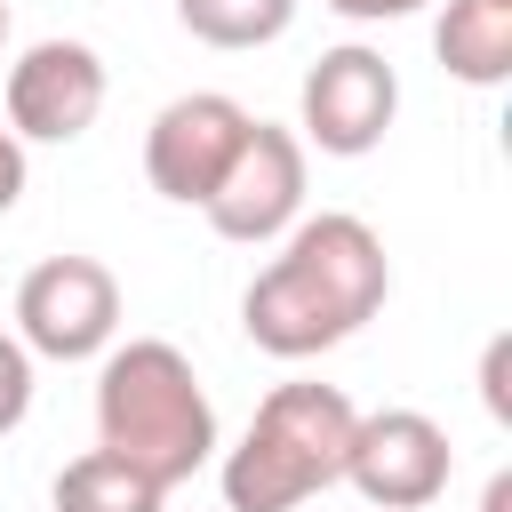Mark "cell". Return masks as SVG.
Segmentation results:
<instances>
[{
	"label": "cell",
	"instance_id": "1",
	"mask_svg": "<svg viewBox=\"0 0 512 512\" xmlns=\"http://www.w3.org/2000/svg\"><path fill=\"white\" fill-rule=\"evenodd\" d=\"M392 296V264H384V240L344 216V208H320V216H296L280 256L248 280L240 296V328L256 352L272 360H312L344 336H360Z\"/></svg>",
	"mask_w": 512,
	"mask_h": 512
},
{
	"label": "cell",
	"instance_id": "2",
	"mask_svg": "<svg viewBox=\"0 0 512 512\" xmlns=\"http://www.w3.org/2000/svg\"><path fill=\"white\" fill-rule=\"evenodd\" d=\"M96 448H112L152 488H184L216 456V408L200 368L168 336H128L96 368Z\"/></svg>",
	"mask_w": 512,
	"mask_h": 512
},
{
	"label": "cell",
	"instance_id": "3",
	"mask_svg": "<svg viewBox=\"0 0 512 512\" xmlns=\"http://www.w3.org/2000/svg\"><path fill=\"white\" fill-rule=\"evenodd\" d=\"M360 408L336 384H272L240 432V448H224L216 480H224V512H304L320 488L344 480V448H352Z\"/></svg>",
	"mask_w": 512,
	"mask_h": 512
},
{
	"label": "cell",
	"instance_id": "4",
	"mask_svg": "<svg viewBox=\"0 0 512 512\" xmlns=\"http://www.w3.org/2000/svg\"><path fill=\"white\" fill-rule=\"evenodd\" d=\"M120 336V280L96 256H40L16 280V344L32 360H104Z\"/></svg>",
	"mask_w": 512,
	"mask_h": 512
},
{
	"label": "cell",
	"instance_id": "5",
	"mask_svg": "<svg viewBox=\"0 0 512 512\" xmlns=\"http://www.w3.org/2000/svg\"><path fill=\"white\" fill-rule=\"evenodd\" d=\"M392 112H400V72L368 40H344V48H320V64L296 88V128H304L296 144H312L328 160H360L384 144Z\"/></svg>",
	"mask_w": 512,
	"mask_h": 512
},
{
	"label": "cell",
	"instance_id": "6",
	"mask_svg": "<svg viewBox=\"0 0 512 512\" xmlns=\"http://www.w3.org/2000/svg\"><path fill=\"white\" fill-rule=\"evenodd\" d=\"M256 112L224 88H192V96H168L144 128V184L176 208H208V192L224 184L232 152L248 144Z\"/></svg>",
	"mask_w": 512,
	"mask_h": 512
},
{
	"label": "cell",
	"instance_id": "7",
	"mask_svg": "<svg viewBox=\"0 0 512 512\" xmlns=\"http://www.w3.org/2000/svg\"><path fill=\"white\" fill-rule=\"evenodd\" d=\"M448 472H456V448L424 408H376L352 424L344 480L360 488L368 512H424L448 496Z\"/></svg>",
	"mask_w": 512,
	"mask_h": 512
},
{
	"label": "cell",
	"instance_id": "8",
	"mask_svg": "<svg viewBox=\"0 0 512 512\" xmlns=\"http://www.w3.org/2000/svg\"><path fill=\"white\" fill-rule=\"evenodd\" d=\"M8 136L16 144H72L104 112V56L88 40H32L8 64Z\"/></svg>",
	"mask_w": 512,
	"mask_h": 512
},
{
	"label": "cell",
	"instance_id": "9",
	"mask_svg": "<svg viewBox=\"0 0 512 512\" xmlns=\"http://www.w3.org/2000/svg\"><path fill=\"white\" fill-rule=\"evenodd\" d=\"M200 216L216 224V240H240V248L280 240V232L304 216V144H296V128L256 120V128H248V144L232 152L224 184L208 192V208H200Z\"/></svg>",
	"mask_w": 512,
	"mask_h": 512
},
{
	"label": "cell",
	"instance_id": "10",
	"mask_svg": "<svg viewBox=\"0 0 512 512\" xmlns=\"http://www.w3.org/2000/svg\"><path fill=\"white\" fill-rule=\"evenodd\" d=\"M432 56L464 88H504L512 80V0H448L432 24Z\"/></svg>",
	"mask_w": 512,
	"mask_h": 512
},
{
	"label": "cell",
	"instance_id": "11",
	"mask_svg": "<svg viewBox=\"0 0 512 512\" xmlns=\"http://www.w3.org/2000/svg\"><path fill=\"white\" fill-rule=\"evenodd\" d=\"M48 496H56V512H160V504H168V488H152L144 472H128L112 448L72 456Z\"/></svg>",
	"mask_w": 512,
	"mask_h": 512
},
{
	"label": "cell",
	"instance_id": "12",
	"mask_svg": "<svg viewBox=\"0 0 512 512\" xmlns=\"http://www.w3.org/2000/svg\"><path fill=\"white\" fill-rule=\"evenodd\" d=\"M176 24L208 48H272L296 24V0H176Z\"/></svg>",
	"mask_w": 512,
	"mask_h": 512
},
{
	"label": "cell",
	"instance_id": "13",
	"mask_svg": "<svg viewBox=\"0 0 512 512\" xmlns=\"http://www.w3.org/2000/svg\"><path fill=\"white\" fill-rule=\"evenodd\" d=\"M32 416V352L16 344V328H0V440Z\"/></svg>",
	"mask_w": 512,
	"mask_h": 512
},
{
	"label": "cell",
	"instance_id": "14",
	"mask_svg": "<svg viewBox=\"0 0 512 512\" xmlns=\"http://www.w3.org/2000/svg\"><path fill=\"white\" fill-rule=\"evenodd\" d=\"M504 368H512V336H488V352H480V400H488L496 424H512V384H504Z\"/></svg>",
	"mask_w": 512,
	"mask_h": 512
},
{
	"label": "cell",
	"instance_id": "15",
	"mask_svg": "<svg viewBox=\"0 0 512 512\" xmlns=\"http://www.w3.org/2000/svg\"><path fill=\"white\" fill-rule=\"evenodd\" d=\"M320 8H336V16H352V24H400V16H416L424 0H320Z\"/></svg>",
	"mask_w": 512,
	"mask_h": 512
},
{
	"label": "cell",
	"instance_id": "16",
	"mask_svg": "<svg viewBox=\"0 0 512 512\" xmlns=\"http://www.w3.org/2000/svg\"><path fill=\"white\" fill-rule=\"evenodd\" d=\"M16 200H24V144L0 128V216H8Z\"/></svg>",
	"mask_w": 512,
	"mask_h": 512
},
{
	"label": "cell",
	"instance_id": "17",
	"mask_svg": "<svg viewBox=\"0 0 512 512\" xmlns=\"http://www.w3.org/2000/svg\"><path fill=\"white\" fill-rule=\"evenodd\" d=\"M480 512H512V472H496V480H488V496H480Z\"/></svg>",
	"mask_w": 512,
	"mask_h": 512
},
{
	"label": "cell",
	"instance_id": "18",
	"mask_svg": "<svg viewBox=\"0 0 512 512\" xmlns=\"http://www.w3.org/2000/svg\"><path fill=\"white\" fill-rule=\"evenodd\" d=\"M0 40H8V0H0Z\"/></svg>",
	"mask_w": 512,
	"mask_h": 512
}]
</instances>
